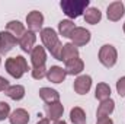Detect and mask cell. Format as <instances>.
<instances>
[{"label": "cell", "instance_id": "1", "mask_svg": "<svg viewBox=\"0 0 125 124\" xmlns=\"http://www.w3.org/2000/svg\"><path fill=\"white\" fill-rule=\"evenodd\" d=\"M41 39L44 42V47L51 53V56L57 60L61 59V50H62V44L58 39L57 32L52 28H42L41 31Z\"/></svg>", "mask_w": 125, "mask_h": 124}, {"label": "cell", "instance_id": "2", "mask_svg": "<svg viewBox=\"0 0 125 124\" xmlns=\"http://www.w3.org/2000/svg\"><path fill=\"white\" fill-rule=\"evenodd\" d=\"M60 7L68 18L76 19L87 10L89 0H62L60 3Z\"/></svg>", "mask_w": 125, "mask_h": 124}, {"label": "cell", "instance_id": "3", "mask_svg": "<svg viewBox=\"0 0 125 124\" xmlns=\"http://www.w3.org/2000/svg\"><path fill=\"white\" fill-rule=\"evenodd\" d=\"M4 66H6L7 73L12 77H15V79H21L29 70L28 69V62H26V59L23 56H16V57L7 59L6 63H4Z\"/></svg>", "mask_w": 125, "mask_h": 124}, {"label": "cell", "instance_id": "4", "mask_svg": "<svg viewBox=\"0 0 125 124\" xmlns=\"http://www.w3.org/2000/svg\"><path fill=\"white\" fill-rule=\"evenodd\" d=\"M116 60H118V53H116V48L114 45L105 44V45L100 47V50H99V62L105 67H108V69L114 67Z\"/></svg>", "mask_w": 125, "mask_h": 124}, {"label": "cell", "instance_id": "5", "mask_svg": "<svg viewBox=\"0 0 125 124\" xmlns=\"http://www.w3.org/2000/svg\"><path fill=\"white\" fill-rule=\"evenodd\" d=\"M71 41L76 47H83L86 45L89 41H90V32L87 31L86 28H82V26H76V29L71 34Z\"/></svg>", "mask_w": 125, "mask_h": 124}, {"label": "cell", "instance_id": "6", "mask_svg": "<svg viewBox=\"0 0 125 124\" xmlns=\"http://www.w3.org/2000/svg\"><path fill=\"white\" fill-rule=\"evenodd\" d=\"M26 24H28L29 31H32V32L42 31V24H44V16H42V13L38 12V10L29 12L28 16H26Z\"/></svg>", "mask_w": 125, "mask_h": 124}, {"label": "cell", "instance_id": "7", "mask_svg": "<svg viewBox=\"0 0 125 124\" xmlns=\"http://www.w3.org/2000/svg\"><path fill=\"white\" fill-rule=\"evenodd\" d=\"M18 42V38H15L10 32L7 31H0V53L6 54L9 53Z\"/></svg>", "mask_w": 125, "mask_h": 124}, {"label": "cell", "instance_id": "8", "mask_svg": "<svg viewBox=\"0 0 125 124\" xmlns=\"http://www.w3.org/2000/svg\"><path fill=\"white\" fill-rule=\"evenodd\" d=\"M125 13V6L122 1H114L108 6V10H106V15H108V19L112 21V22H116L119 21Z\"/></svg>", "mask_w": 125, "mask_h": 124}, {"label": "cell", "instance_id": "9", "mask_svg": "<svg viewBox=\"0 0 125 124\" xmlns=\"http://www.w3.org/2000/svg\"><path fill=\"white\" fill-rule=\"evenodd\" d=\"M73 88H74L76 93H79V95L87 93L90 91V88H92V77H90L89 74H82V76H79V77L74 80Z\"/></svg>", "mask_w": 125, "mask_h": 124}, {"label": "cell", "instance_id": "10", "mask_svg": "<svg viewBox=\"0 0 125 124\" xmlns=\"http://www.w3.org/2000/svg\"><path fill=\"white\" fill-rule=\"evenodd\" d=\"M45 112H47L48 120H51V121H58L62 117L64 107H62V104L60 101H58V102H54V104H47V105H45Z\"/></svg>", "mask_w": 125, "mask_h": 124}, {"label": "cell", "instance_id": "11", "mask_svg": "<svg viewBox=\"0 0 125 124\" xmlns=\"http://www.w3.org/2000/svg\"><path fill=\"white\" fill-rule=\"evenodd\" d=\"M31 62L33 69L35 67H42L45 66L47 62V53H45V48L38 45V47H33V50L31 51Z\"/></svg>", "mask_w": 125, "mask_h": 124}, {"label": "cell", "instance_id": "12", "mask_svg": "<svg viewBox=\"0 0 125 124\" xmlns=\"http://www.w3.org/2000/svg\"><path fill=\"white\" fill-rule=\"evenodd\" d=\"M35 41H36V35L35 32L32 31H26L21 38H19V47L22 48V51L25 53H31L33 50V45H35Z\"/></svg>", "mask_w": 125, "mask_h": 124}, {"label": "cell", "instance_id": "13", "mask_svg": "<svg viewBox=\"0 0 125 124\" xmlns=\"http://www.w3.org/2000/svg\"><path fill=\"white\" fill-rule=\"evenodd\" d=\"M114 110H115V102H114V99H106V101H102L100 102V105L97 107V111H96V117H97V120L99 118H106V117H109L112 112H114Z\"/></svg>", "mask_w": 125, "mask_h": 124}, {"label": "cell", "instance_id": "14", "mask_svg": "<svg viewBox=\"0 0 125 124\" xmlns=\"http://www.w3.org/2000/svg\"><path fill=\"white\" fill-rule=\"evenodd\" d=\"M65 76H67L65 69H62L60 66H52L50 70H47V77L52 83H61V82H64Z\"/></svg>", "mask_w": 125, "mask_h": 124}, {"label": "cell", "instance_id": "15", "mask_svg": "<svg viewBox=\"0 0 125 124\" xmlns=\"http://www.w3.org/2000/svg\"><path fill=\"white\" fill-rule=\"evenodd\" d=\"M84 69V63L82 59L76 57L73 60L65 63V73L67 74H71V76H76V74H80Z\"/></svg>", "mask_w": 125, "mask_h": 124}, {"label": "cell", "instance_id": "16", "mask_svg": "<svg viewBox=\"0 0 125 124\" xmlns=\"http://www.w3.org/2000/svg\"><path fill=\"white\" fill-rule=\"evenodd\" d=\"M9 121H10V124H28L29 123V114L26 110L18 108L9 115Z\"/></svg>", "mask_w": 125, "mask_h": 124}, {"label": "cell", "instance_id": "17", "mask_svg": "<svg viewBox=\"0 0 125 124\" xmlns=\"http://www.w3.org/2000/svg\"><path fill=\"white\" fill-rule=\"evenodd\" d=\"M76 57H79V50H77V47L73 44V42H67V44H64L62 45V50H61V62H70V60H73V59H76Z\"/></svg>", "mask_w": 125, "mask_h": 124}, {"label": "cell", "instance_id": "18", "mask_svg": "<svg viewBox=\"0 0 125 124\" xmlns=\"http://www.w3.org/2000/svg\"><path fill=\"white\" fill-rule=\"evenodd\" d=\"M39 96L45 104H54V102L60 101V93L55 89H51V88H41L39 89Z\"/></svg>", "mask_w": 125, "mask_h": 124}, {"label": "cell", "instance_id": "19", "mask_svg": "<svg viewBox=\"0 0 125 124\" xmlns=\"http://www.w3.org/2000/svg\"><path fill=\"white\" fill-rule=\"evenodd\" d=\"M6 31L10 32L15 38H18V41H19V38L25 34V26H23V24H21L19 21H10V22H7V25H6Z\"/></svg>", "mask_w": 125, "mask_h": 124}, {"label": "cell", "instance_id": "20", "mask_svg": "<svg viewBox=\"0 0 125 124\" xmlns=\"http://www.w3.org/2000/svg\"><path fill=\"white\" fill-rule=\"evenodd\" d=\"M70 120L73 124H86V112L80 107H74L70 111Z\"/></svg>", "mask_w": 125, "mask_h": 124}, {"label": "cell", "instance_id": "21", "mask_svg": "<svg viewBox=\"0 0 125 124\" xmlns=\"http://www.w3.org/2000/svg\"><path fill=\"white\" fill-rule=\"evenodd\" d=\"M100 19H102V13L96 7H89L84 12V21L90 25H96L97 22H100Z\"/></svg>", "mask_w": 125, "mask_h": 124}, {"label": "cell", "instance_id": "22", "mask_svg": "<svg viewBox=\"0 0 125 124\" xmlns=\"http://www.w3.org/2000/svg\"><path fill=\"white\" fill-rule=\"evenodd\" d=\"M6 95L13 99V101H21L25 96V88L22 85H12L9 86V89L6 91Z\"/></svg>", "mask_w": 125, "mask_h": 124}, {"label": "cell", "instance_id": "23", "mask_svg": "<svg viewBox=\"0 0 125 124\" xmlns=\"http://www.w3.org/2000/svg\"><path fill=\"white\" fill-rule=\"evenodd\" d=\"M74 29H76L74 22L70 21V19L60 21V24H58V31H60V34H61L62 37H65V38H70Z\"/></svg>", "mask_w": 125, "mask_h": 124}, {"label": "cell", "instance_id": "24", "mask_svg": "<svg viewBox=\"0 0 125 124\" xmlns=\"http://www.w3.org/2000/svg\"><path fill=\"white\" fill-rule=\"evenodd\" d=\"M94 96H96V99H99L100 102L109 99V98H111V88H109V85H108V83H99V85L96 86Z\"/></svg>", "mask_w": 125, "mask_h": 124}, {"label": "cell", "instance_id": "25", "mask_svg": "<svg viewBox=\"0 0 125 124\" xmlns=\"http://www.w3.org/2000/svg\"><path fill=\"white\" fill-rule=\"evenodd\" d=\"M9 115H10V105L7 102L0 101V121L9 118Z\"/></svg>", "mask_w": 125, "mask_h": 124}, {"label": "cell", "instance_id": "26", "mask_svg": "<svg viewBox=\"0 0 125 124\" xmlns=\"http://www.w3.org/2000/svg\"><path fill=\"white\" fill-rule=\"evenodd\" d=\"M44 76H47V69H45V66L32 69V77H33V79L39 80V79H42Z\"/></svg>", "mask_w": 125, "mask_h": 124}, {"label": "cell", "instance_id": "27", "mask_svg": "<svg viewBox=\"0 0 125 124\" xmlns=\"http://www.w3.org/2000/svg\"><path fill=\"white\" fill-rule=\"evenodd\" d=\"M116 92L119 93V96H125V76L116 82Z\"/></svg>", "mask_w": 125, "mask_h": 124}, {"label": "cell", "instance_id": "28", "mask_svg": "<svg viewBox=\"0 0 125 124\" xmlns=\"http://www.w3.org/2000/svg\"><path fill=\"white\" fill-rule=\"evenodd\" d=\"M9 86H10V85H9V80L0 76V92H6V91L9 89Z\"/></svg>", "mask_w": 125, "mask_h": 124}, {"label": "cell", "instance_id": "29", "mask_svg": "<svg viewBox=\"0 0 125 124\" xmlns=\"http://www.w3.org/2000/svg\"><path fill=\"white\" fill-rule=\"evenodd\" d=\"M96 124H114V121H112L109 117H106V118H99Z\"/></svg>", "mask_w": 125, "mask_h": 124}, {"label": "cell", "instance_id": "30", "mask_svg": "<svg viewBox=\"0 0 125 124\" xmlns=\"http://www.w3.org/2000/svg\"><path fill=\"white\" fill-rule=\"evenodd\" d=\"M36 124H50V120L48 118H42V120H39Z\"/></svg>", "mask_w": 125, "mask_h": 124}, {"label": "cell", "instance_id": "31", "mask_svg": "<svg viewBox=\"0 0 125 124\" xmlns=\"http://www.w3.org/2000/svg\"><path fill=\"white\" fill-rule=\"evenodd\" d=\"M52 124H67L65 121H61V120H58V121H54Z\"/></svg>", "mask_w": 125, "mask_h": 124}, {"label": "cell", "instance_id": "32", "mask_svg": "<svg viewBox=\"0 0 125 124\" xmlns=\"http://www.w3.org/2000/svg\"><path fill=\"white\" fill-rule=\"evenodd\" d=\"M124 32H125V24H124Z\"/></svg>", "mask_w": 125, "mask_h": 124}, {"label": "cell", "instance_id": "33", "mask_svg": "<svg viewBox=\"0 0 125 124\" xmlns=\"http://www.w3.org/2000/svg\"><path fill=\"white\" fill-rule=\"evenodd\" d=\"M0 63H1V60H0Z\"/></svg>", "mask_w": 125, "mask_h": 124}]
</instances>
